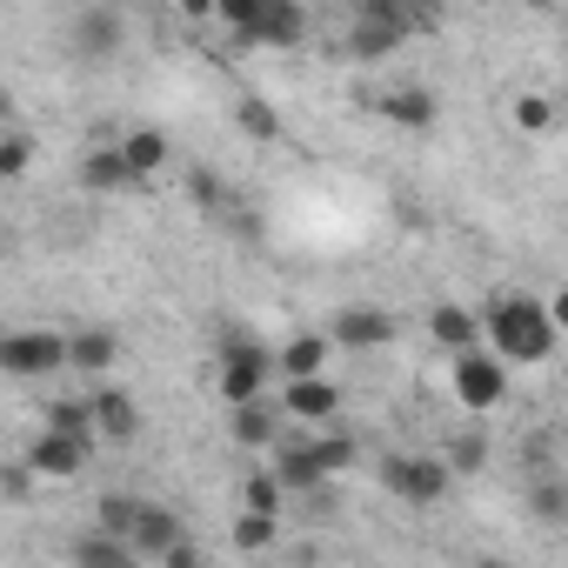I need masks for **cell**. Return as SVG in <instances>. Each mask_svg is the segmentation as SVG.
I'll use <instances>...</instances> for the list:
<instances>
[{
    "mask_svg": "<svg viewBox=\"0 0 568 568\" xmlns=\"http://www.w3.org/2000/svg\"><path fill=\"white\" fill-rule=\"evenodd\" d=\"M382 114L402 121V128H428L435 121V94L428 88H395V94H382Z\"/></svg>",
    "mask_w": 568,
    "mask_h": 568,
    "instance_id": "cell-20",
    "label": "cell"
},
{
    "mask_svg": "<svg viewBox=\"0 0 568 568\" xmlns=\"http://www.w3.org/2000/svg\"><path fill=\"white\" fill-rule=\"evenodd\" d=\"M74 568H141V555L128 548V541H114V535H101V528H88V535H74Z\"/></svg>",
    "mask_w": 568,
    "mask_h": 568,
    "instance_id": "cell-12",
    "label": "cell"
},
{
    "mask_svg": "<svg viewBox=\"0 0 568 568\" xmlns=\"http://www.w3.org/2000/svg\"><path fill=\"white\" fill-rule=\"evenodd\" d=\"M261 14H267V0H221V21H227L247 48L261 41Z\"/></svg>",
    "mask_w": 568,
    "mask_h": 568,
    "instance_id": "cell-24",
    "label": "cell"
},
{
    "mask_svg": "<svg viewBox=\"0 0 568 568\" xmlns=\"http://www.w3.org/2000/svg\"><path fill=\"white\" fill-rule=\"evenodd\" d=\"M134 174H128V161H121V148H94L88 161H81V187H94V194H114V187H128Z\"/></svg>",
    "mask_w": 568,
    "mask_h": 568,
    "instance_id": "cell-19",
    "label": "cell"
},
{
    "mask_svg": "<svg viewBox=\"0 0 568 568\" xmlns=\"http://www.w3.org/2000/svg\"><path fill=\"white\" fill-rule=\"evenodd\" d=\"M121 161H128V174L141 181V174H154L161 161H168V134H154V128H134L128 141H121Z\"/></svg>",
    "mask_w": 568,
    "mask_h": 568,
    "instance_id": "cell-21",
    "label": "cell"
},
{
    "mask_svg": "<svg viewBox=\"0 0 568 568\" xmlns=\"http://www.w3.org/2000/svg\"><path fill=\"white\" fill-rule=\"evenodd\" d=\"M28 161H34V141H28V134H8V141H0V181H14Z\"/></svg>",
    "mask_w": 568,
    "mask_h": 568,
    "instance_id": "cell-31",
    "label": "cell"
},
{
    "mask_svg": "<svg viewBox=\"0 0 568 568\" xmlns=\"http://www.w3.org/2000/svg\"><path fill=\"white\" fill-rule=\"evenodd\" d=\"M267 435H274V415H267L261 402H247V408H234V442H241V448H261Z\"/></svg>",
    "mask_w": 568,
    "mask_h": 568,
    "instance_id": "cell-25",
    "label": "cell"
},
{
    "mask_svg": "<svg viewBox=\"0 0 568 568\" xmlns=\"http://www.w3.org/2000/svg\"><path fill=\"white\" fill-rule=\"evenodd\" d=\"M328 342H342V348H382V342H395V315H382V308H342L335 328H328Z\"/></svg>",
    "mask_w": 568,
    "mask_h": 568,
    "instance_id": "cell-9",
    "label": "cell"
},
{
    "mask_svg": "<svg viewBox=\"0 0 568 568\" xmlns=\"http://www.w3.org/2000/svg\"><path fill=\"white\" fill-rule=\"evenodd\" d=\"M74 48L94 54V61H108V54L121 48V14H114V8H88V14H74Z\"/></svg>",
    "mask_w": 568,
    "mask_h": 568,
    "instance_id": "cell-11",
    "label": "cell"
},
{
    "mask_svg": "<svg viewBox=\"0 0 568 568\" xmlns=\"http://www.w3.org/2000/svg\"><path fill=\"white\" fill-rule=\"evenodd\" d=\"M274 481H281V488H322L328 475H322V462H315V442H281Z\"/></svg>",
    "mask_w": 568,
    "mask_h": 568,
    "instance_id": "cell-13",
    "label": "cell"
},
{
    "mask_svg": "<svg viewBox=\"0 0 568 568\" xmlns=\"http://www.w3.org/2000/svg\"><path fill=\"white\" fill-rule=\"evenodd\" d=\"M322 362H328V335H295L288 348H281V375L288 382H308V375H322Z\"/></svg>",
    "mask_w": 568,
    "mask_h": 568,
    "instance_id": "cell-18",
    "label": "cell"
},
{
    "mask_svg": "<svg viewBox=\"0 0 568 568\" xmlns=\"http://www.w3.org/2000/svg\"><path fill=\"white\" fill-rule=\"evenodd\" d=\"M481 462H488V442H481V435H462V442L448 448V462H442V468H448V475H475Z\"/></svg>",
    "mask_w": 568,
    "mask_h": 568,
    "instance_id": "cell-28",
    "label": "cell"
},
{
    "mask_svg": "<svg viewBox=\"0 0 568 568\" xmlns=\"http://www.w3.org/2000/svg\"><path fill=\"white\" fill-rule=\"evenodd\" d=\"M515 121H521V128H535V134H541V128H548V121H555V101H548V94H521V101H515Z\"/></svg>",
    "mask_w": 568,
    "mask_h": 568,
    "instance_id": "cell-32",
    "label": "cell"
},
{
    "mask_svg": "<svg viewBox=\"0 0 568 568\" xmlns=\"http://www.w3.org/2000/svg\"><path fill=\"white\" fill-rule=\"evenodd\" d=\"M408 14L395 8V0H368V8L355 14V28H348V54L355 61H382V54H395L402 41H408Z\"/></svg>",
    "mask_w": 568,
    "mask_h": 568,
    "instance_id": "cell-4",
    "label": "cell"
},
{
    "mask_svg": "<svg viewBox=\"0 0 568 568\" xmlns=\"http://www.w3.org/2000/svg\"><path fill=\"white\" fill-rule=\"evenodd\" d=\"M28 488H34L28 462H8V468H0V495H8V501H28Z\"/></svg>",
    "mask_w": 568,
    "mask_h": 568,
    "instance_id": "cell-33",
    "label": "cell"
},
{
    "mask_svg": "<svg viewBox=\"0 0 568 568\" xmlns=\"http://www.w3.org/2000/svg\"><path fill=\"white\" fill-rule=\"evenodd\" d=\"M274 508H281V481L274 475H247V515H267L274 521Z\"/></svg>",
    "mask_w": 568,
    "mask_h": 568,
    "instance_id": "cell-29",
    "label": "cell"
},
{
    "mask_svg": "<svg viewBox=\"0 0 568 568\" xmlns=\"http://www.w3.org/2000/svg\"><path fill=\"white\" fill-rule=\"evenodd\" d=\"M187 194H194L201 207H221V181H214L207 168H194V174H187Z\"/></svg>",
    "mask_w": 568,
    "mask_h": 568,
    "instance_id": "cell-34",
    "label": "cell"
},
{
    "mask_svg": "<svg viewBox=\"0 0 568 568\" xmlns=\"http://www.w3.org/2000/svg\"><path fill=\"white\" fill-rule=\"evenodd\" d=\"M261 41H267V48H302V41H308V14L295 8V0H267Z\"/></svg>",
    "mask_w": 568,
    "mask_h": 568,
    "instance_id": "cell-16",
    "label": "cell"
},
{
    "mask_svg": "<svg viewBox=\"0 0 568 568\" xmlns=\"http://www.w3.org/2000/svg\"><path fill=\"white\" fill-rule=\"evenodd\" d=\"M315 462H322V475L355 468V435H322V442H315Z\"/></svg>",
    "mask_w": 568,
    "mask_h": 568,
    "instance_id": "cell-27",
    "label": "cell"
},
{
    "mask_svg": "<svg viewBox=\"0 0 568 568\" xmlns=\"http://www.w3.org/2000/svg\"><path fill=\"white\" fill-rule=\"evenodd\" d=\"M48 435H68V442H88V448H94V415H88V402H54V408H48Z\"/></svg>",
    "mask_w": 568,
    "mask_h": 568,
    "instance_id": "cell-23",
    "label": "cell"
},
{
    "mask_svg": "<svg viewBox=\"0 0 568 568\" xmlns=\"http://www.w3.org/2000/svg\"><path fill=\"white\" fill-rule=\"evenodd\" d=\"M274 375V355L254 342V335H241V328H221V395L234 402V408H247V402H261V382Z\"/></svg>",
    "mask_w": 568,
    "mask_h": 568,
    "instance_id": "cell-2",
    "label": "cell"
},
{
    "mask_svg": "<svg viewBox=\"0 0 568 568\" xmlns=\"http://www.w3.org/2000/svg\"><path fill=\"white\" fill-rule=\"evenodd\" d=\"M0 114H8V94H0Z\"/></svg>",
    "mask_w": 568,
    "mask_h": 568,
    "instance_id": "cell-37",
    "label": "cell"
},
{
    "mask_svg": "<svg viewBox=\"0 0 568 568\" xmlns=\"http://www.w3.org/2000/svg\"><path fill=\"white\" fill-rule=\"evenodd\" d=\"M114 355H121V342H114L108 328H81V335H68V368H81V375H108Z\"/></svg>",
    "mask_w": 568,
    "mask_h": 568,
    "instance_id": "cell-14",
    "label": "cell"
},
{
    "mask_svg": "<svg viewBox=\"0 0 568 568\" xmlns=\"http://www.w3.org/2000/svg\"><path fill=\"white\" fill-rule=\"evenodd\" d=\"M161 568H207V555H201L194 541H174V548L161 555Z\"/></svg>",
    "mask_w": 568,
    "mask_h": 568,
    "instance_id": "cell-36",
    "label": "cell"
},
{
    "mask_svg": "<svg viewBox=\"0 0 568 568\" xmlns=\"http://www.w3.org/2000/svg\"><path fill=\"white\" fill-rule=\"evenodd\" d=\"M134 508H141L134 495H108V501H101V521H94V528H101V535H114V541H128V528H134Z\"/></svg>",
    "mask_w": 568,
    "mask_h": 568,
    "instance_id": "cell-26",
    "label": "cell"
},
{
    "mask_svg": "<svg viewBox=\"0 0 568 568\" xmlns=\"http://www.w3.org/2000/svg\"><path fill=\"white\" fill-rule=\"evenodd\" d=\"M61 368H68V335H54V328H14V335H0V375L34 382V375H61Z\"/></svg>",
    "mask_w": 568,
    "mask_h": 568,
    "instance_id": "cell-3",
    "label": "cell"
},
{
    "mask_svg": "<svg viewBox=\"0 0 568 568\" xmlns=\"http://www.w3.org/2000/svg\"><path fill=\"white\" fill-rule=\"evenodd\" d=\"M455 395H462V408H495L501 395H508V375H501V362L495 355H455Z\"/></svg>",
    "mask_w": 568,
    "mask_h": 568,
    "instance_id": "cell-6",
    "label": "cell"
},
{
    "mask_svg": "<svg viewBox=\"0 0 568 568\" xmlns=\"http://www.w3.org/2000/svg\"><path fill=\"white\" fill-rule=\"evenodd\" d=\"M174 541H187L181 515L161 508V501H141V508H134V528H128V548H134V555H168Z\"/></svg>",
    "mask_w": 568,
    "mask_h": 568,
    "instance_id": "cell-7",
    "label": "cell"
},
{
    "mask_svg": "<svg viewBox=\"0 0 568 568\" xmlns=\"http://www.w3.org/2000/svg\"><path fill=\"white\" fill-rule=\"evenodd\" d=\"M88 415H94V428H101L108 442H134V435H141V408H134V395H121V388H101V395L88 402Z\"/></svg>",
    "mask_w": 568,
    "mask_h": 568,
    "instance_id": "cell-10",
    "label": "cell"
},
{
    "mask_svg": "<svg viewBox=\"0 0 568 568\" xmlns=\"http://www.w3.org/2000/svg\"><path fill=\"white\" fill-rule=\"evenodd\" d=\"M488 335H495L501 362H548V355H555V322H548V308L528 302V295L501 302V308L488 315Z\"/></svg>",
    "mask_w": 568,
    "mask_h": 568,
    "instance_id": "cell-1",
    "label": "cell"
},
{
    "mask_svg": "<svg viewBox=\"0 0 568 568\" xmlns=\"http://www.w3.org/2000/svg\"><path fill=\"white\" fill-rule=\"evenodd\" d=\"M535 508H541L548 521H561V515H568V495H561V481H541V488H535Z\"/></svg>",
    "mask_w": 568,
    "mask_h": 568,
    "instance_id": "cell-35",
    "label": "cell"
},
{
    "mask_svg": "<svg viewBox=\"0 0 568 568\" xmlns=\"http://www.w3.org/2000/svg\"><path fill=\"white\" fill-rule=\"evenodd\" d=\"M88 468V442H68V435H34V448H28V475H48V481H68V475H81Z\"/></svg>",
    "mask_w": 568,
    "mask_h": 568,
    "instance_id": "cell-8",
    "label": "cell"
},
{
    "mask_svg": "<svg viewBox=\"0 0 568 568\" xmlns=\"http://www.w3.org/2000/svg\"><path fill=\"white\" fill-rule=\"evenodd\" d=\"M448 481H455V475H448L435 455H388V462H382V488L402 495V501H442Z\"/></svg>",
    "mask_w": 568,
    "mask_h": 568,
    "instance_id": "cell-5",
    "label": "cell"
},
{
    "mask_svg": "<svg viewBox=\"0 0 568 568\" xmlns=\"http://www.w3.org/2000/svg\"><path fill=\"white\" fill-rule=\"evenodd\" d=\"M428 335H435L442 348H455V355H468V348H475V335H481V322H475L468 308H455V302H442V308L428 315Z\"/></svg>",
    "mask_w": 568,
    "mask_h": 568,
    "instance_id": "cell-17",
    "label": "cell"
},
{
    "mask_svg": "<svg viewBox=\"0 0 568 568\" xmlns=\"http://www.w3.org/2000/svg\"><path fill=\"white\" fill-rule=\"evenodd\" d=\"M234 128L254 134V141H274V134H281V114H274L261 94H241V101H234Z\"/></svg>",
    "mask_w": 568,
    "mask_h": 568,
    "instance_id": "cell-22",
    "label": "cell"
},
{
    "mask_svg": "<svg viewBox=\"0 0 568 568\" xmlns=\"http://www.w3.org/2000/svg\"><path fill=\"white\" fill-rule=\"evenodd\" d=\"M234 541H241V548H274V521L241 508V521H234Z\"/></svg>",
    "mask_w": 568,
    "mask_h": 568,
    "instance_id": "cell-30",
    "label": "cell"
},
{
    "mask_svg": "<svg viewBox=\"0 0 568 568\" xmlns=\"http://www.w3.org/2000/svg\"><path fill=\"white\" fill-rule=\"evenodd\" d=\"M335 408H342L335 382H322V375H308V382H288V415H295V422H328Z\"/></svg>",
    "mask_w": 568,
    "mask_h": 568,
    "instance_id": "cell-15",
    "label": "cell"
}]
</instances>
